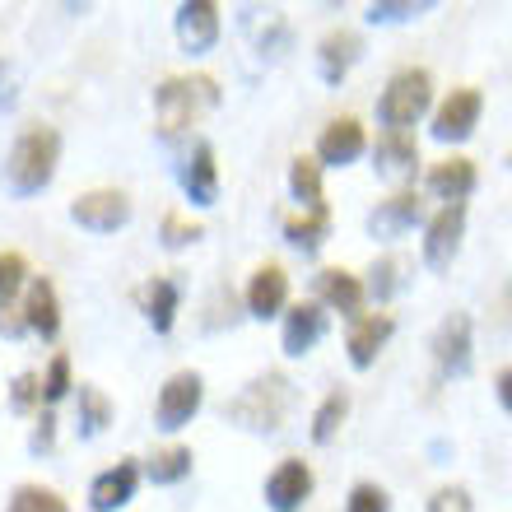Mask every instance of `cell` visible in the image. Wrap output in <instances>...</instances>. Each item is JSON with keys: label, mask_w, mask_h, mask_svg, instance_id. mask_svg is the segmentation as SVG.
<instances>
[{"label": "cell", "mask_w": 512, "mask_h": 512, "mask_svg": "<svg viewBox=\"0 0 512 512\" xmlns=\"http://www.w3.org/2000/svg\"><path fill=\"white\" fill-rule=\"evenodd\" d=\"M56 163H61V135L52 126H28L5 159V182L14 196H38L56 177Z\"/></svg>", "instance_id": "6da1fadb"}, {"label": "cell", "mask_w": 512, "mask_h": 512, "mask_svg": "<svg viewBox=\"0 0 512 512\" xmlns=\"http://www.w3.org/2000/svg\"><path fill=\"white\" fill-rule=\"evenodd\" d=\"M219 103V80L215 75H173L154 89V112H159V131L177 135L196 126L205 112Z\"/></svg>", "instance_id": "7a4b0ae2"}, {"label": "cell", "mask_w": 512, "mask_h": 512, "mask_svg": "<svg viewBox=\"0 0 512 512\" xmlns=\"http://www.w3.org/2000/svg\"><path fill=\"white\" fill-rule=\"evenodd\" d=\"M289 405H294V382L284 373H261L243 387V396L229 401V419L252 433H280Z\"/></svg>", "instance_id": "3957f363"}, {"label": "cell", "mask_w": 512, "mask_h": 512, "mask_svg": "<svg viewBox=\"0 0 512 512\" xmlns=\"http://www.w3.org/2000/svg\"><path fill=\"white\" fill-rule=\"evenodd\" d=\"M433 103V80L429 70H401V75H391V84L382 89L378 98V117L387 131H405V126H415Z\"/></svg>", "instance_id": "277c9868"}, {"label": "cell", "mask_w": 512, "mask_h": 512, "mask_svg": "<svg viewBox=\"0 0 512 512\" xmlns=\"http://www.w3.org/2000/svg\"><path fill=\"white\" fill-rule=\"evenodd\" d=\"M201 401H205V378L196 368H182V373H173V378L163 382L159 401H154V424L163 433L187 429L191 419H196V410H201Z\"/></svg>", "instance_id": "5b68a950"}, {"label": "cell", "mask_w": 512, "mask_h": 512, "mask_svg": "<svg viewBox=\"0 0 512 512\" xmlns=\"http://www.w3.org/2000/svg\"><path fill=\"white\" fill-rule=\"evenodd\" d=\"M70 219L89 233H117L126 219H131V196L117 187L84 191V196H75V205H70Z\"/></svg>", "instance_id": "8992f818"}, {"label": "cell", "mask_w": 512, "mask_h": 512, "mask_svg": "<svg viewBox=\"0 0 512 512\" xmlns=\"http://www.w3.org/2000/svg\"><path fill=\"white\" fill-rule=\"evenodd\" d=\"M480 112H485V98H480V89H471V84H461V89H452V94L443 98V108L433 112V140H466V135L480 126Z\"/></svg>", "instance_id": "52a82bcc"}, {"label": "cell", "mask_w": 512, "mask_h": 512, "mask_svg": "<svg viewBox=\"0 0 512 512\" xmlns=\"http://www.w3.org/2000/svg\"><path fill=\"white\" fill-rule=\"evenodd\" d=\"M461 238H466V205H443L424 229V261L433 270L452 266V256L461 252Z\"/></svg>", "instance_id": "ba28073f"}, {"label": "cell", "mask_w": 512, "mask_h": 512, "mask_svg": "<svg viewBox=\"0 0 512 512\" xmlns=\"http://www.w3.org/2000/svg\"><path fill=\"white\" fill-rule=\"evenodd\" d=\"M433 359L443 368L447 378H461V373H471V317L466 312H452L438 322L433 331Z\"/></svg>", "instance_id": "9c48e42d"}, {"label": "cell", "mask_w": 512, "mask_h": 512, "mask_svg": "<svg viewBox=\"0 0 512 512\" xmlns=\"http://www.w3.org/2000/svg\"><path fill=\"white\" fill-rule=\"evenodd\" d=\"M312 494V466L308 461H280L275 471L266 475V503L270 512H298Z\"/></svg>", "instance_id": "30bf717a"}, {"label": "cell", "mask_w": 512, "mask_h": 512, "mask_svg": "<svg viewBox=\"0 0 512 512\" xmlns=\"http://www.w3.org/2000/svg\"><path fill=\"white\" fill-rule=\"evenodd\" d=\"M177 42H182L191 56H201L215 47L219 42V5L215 0H187V5H177Z\"/></svg>", "instance_id": "8fae6325"}, {"label": "cell", "mask_w": 512, "mask_h": 512, "mask_svg": "<svg viewBox=\"0 0 512 512\" xmlns=\"http://www.w3.org/2000/svg\"><path fill=\"white\" fill-rule=\"evenodd\" d=\"M284 303H289V275H284V266H275V261L256 266L252 280H247V312L270 322V317L284 312Z\"/></svg>", "instance_id": "7c38bea8"}, {"label": "cell", "mask_w": 512, "mask_h": 512, "mask_svg": "<svg viewBox=\"0 0 512 512\" xmlns=\"http://www.w3.org/2000/svg\"><path fill=\"white\" fill-rule=\"evenodd\" d=\"M368 149V135L354 117H336L326 122V131L317 135V163H331V168H345Z\"/></svg>", "instance_id": "4fadbf2b"}, {"label": "cell", "mask_w": 512, "mask_h": 512, "mask_svg": "<svg viewBox=\"0 0 512 512\" xmlns=\"http://www.w3.org/2000/svg\"><path fill=\"white\" fill-rule=\"evenodd\" d=\"M135 485H140V466H135V461H117V466H108V471L89 485V508L94 512L126 508V503L135 499Z\"/></svg>", "instance_id": "5bb4252c"}, {"label": "cell", "mask_w": 512, "mask_h": 512, "mask_svg": "<svg viewBox=\"0 0 512 512\" xmlns=\"http://www.w3.org/2000/svg\"><path fill=\"white\" fill-rule=\"evenodd\" d=\"M326 336V308L322 303H294L284 312V354L303 359V354Z\"/></svg>", "instance_id": "9a60e30c"}, {"label": "cell", "mask_w": 512, "mask_h": 512, "mask_svg": "<svg viewBox=\"0 0 512 512\" xmlns=\"http://www.w3.org/2000/svg\"><path fill=\"white\" fill-rule=\"evenodd\" d=\"M24 326L42 340H56V331H61V298H56V284L42 275L28 280L24 289Z\"/></svg>", "instance_id": "2e32d148"}, {"label": "cell", "mask_w": 512, "mask_h": 512, "mask_svg": "<svg viewBox=\"0 0 512 512\" xmlns=\"http://www.w3.org/2000/svg\"><path fill=\"white\" fill-rule=\"evenodd\" d=\"M419 215H424V201H419V191H396V196H387V201L368 215V233L373 238H396V233L415 229Z\"/></svg>", "instance_id": "e0dca14e"}, {"label": "cell", "mask_w": 512, "mask_h": 512, "mask_svg": "<svg viewBox=\"0 0 512 512\" xmlns=\"http://www.w3.org/2000/svg\"><path fill=\"white\" fill-rule=\"evenodd\" d=\"M396 322H391L387 312H368L359 322L350 326V336H345V350H350V364L354 368H373V359L382 354V345L391 340Z\"/></svg>", "instance_id": "ac0fdd59"}, {"label": "cell", "mask_w": 512, "mask_h": 512, "mask_svg": "<svg viewBox=\"0 0 512 512\" xmlns=\"http://www.w3.org/2000/svg\"><path fill=\"white\" fill-rule=\"evenodd\" d=\"M373 168L391 182H401V177H415V163H419V145L410 131H382L378 145H373Z\"/></svg>", "instance_id": "d6986e66"}, {"label": "cell", "mask_w": 512, "mask_h": 512, "mask_svg": "<svg viewBox=\"0 0 512 512\" xmlns=\"http://www.w3.org/2000/svg\"><path fill=\"white\" fill-rule=\"evenodd\" d=\"M182 191L191 205H215L219 201V168H215V145H196L191 149L187 168H182Z\"/></svg>", "instance_id": "ffe728a7"}, {"label": "cell", "mask_w": 512, "mask_h": 512, "mask_svg": "<svg viewBox=\"0 0 512 512\" xmlns=\"http://www.w3.org/2000/svg\"><path fill=\"white\" fill-rule=\"evenodd\" d=\"M359 52H364L359 33H350V28H336V33H326L322 47H317V66H322V80H326V84H340L345 75H350L354 61H359Z\"/></svg>", "instance_id": "44dd1931"}, {"label": "cell", "mask_w": 512, "mask_h": 512, "mask_svg": "<svg viewBox=\"0 0 512 512\" xmlns=\"http://www.w3.org/2000/svg\"><path fill=\"white\" fill-rule=\"evenodd\" d=\"M429 191L443 196L447 205H466V196L475 191V163L471 159H443L429 168Z\"/></svg>", "instance_id": "7402d4cb"}, {"label": "cell", "mask_w": 512, "mask_h": 512, "mask_svg": "<svg viewBox=\"0 0 512 512\" xmlns=\"http://www.w3.org/2000/svg\"><path fill=\"white\" fill-rule=\"evenodd\" d=\"M140 308H145V317H149V326L154 331H173V322H177V308H182V289H177L173 280H149L145 289H140Z\"/></svg>", "instance_id": "603a6c76"}, {"label": "cell", "mask_w": 512, "mask_h": 512, "mask_svg": "<svg viewBox=\"0 0 512 512\" xmlns=\"http://www.w3.org/2000/svg\"><path fill=\"white\" fill-rule=\"evenodd\" d=\"M317 289H322V308H336V312H345V317H354V312L364 308V284H359V275H350V270H322V275H317Z\"/></svg>", "instance_id": "cb8c5ba5"}, {"label": "cell", "mask_w": 512, "mask_h": 512, "mask_svg": "<svg viewBox=\"0 0 512 512\" xmlns=\"http://www.w3.org/2000/svg\"><path fill=\"white\" fill-rule=\"evenodd\" d=\"M28 284V261L19 252H0V331H19V322H14V298L24 294Z\"/></svg>", "instance_id": "d4e9b609"}, {"label": "cell", "mask_w": 512, "mask_h": 512, "mask_svg": "<svg viewBox=\"0 0 512 512\" xmlns=\"http://www.w3.org/2000/svg\"><path fill=\"white\" fill-rule=\"evenodd\" d=\"M289 191H294V201L303 210H322L326 205V191H322V163L312 159V154H298L289 163Z\"/></svg>", "instance_id": "484cf974"}, {"label": "cell", "mask_w": 512, "mask_h": 512, "mask_svg": "<svg viewBox=\"0 0 512 512\" xmlns=\"http://www.w3.org/2000/svg\"><path fill=\"white\" fill-rule=\"evenodd\" d=\"M326 233H331V210H303V215L284 219V238L298 247V252H317L326 243Z\"/></svg>", "instance_id": "4316f807"}, {"label": "cell", "mask_w": 512, "mask_h": 512, "mask_svg": "<svg viewBox=\"0 0 512 512\" xmlns=\"http://www.w3.org/2000/svg\"><path fill=\"white\" fill-rule=\"evenodd\" d=\"M191 447H182V443H173V447H159L154 457H149V466H145V475L154 480V485H177V480H187L191 475Z\"/></svg>", "instance_id": "83f0119b"}, {"label": "cell", "mask_w": 512, "mask_h": 512, "mask_svg": "<svg viewBox=\"0 0 512 512\" xmlns=\"http://www.w3.org/2000/svg\"><path fill=\"white\" fill-rule=\"evenodd\" d=\"M345 415H350V391L336 387L317 405V415H312V443H331L340 433V424H345Z\"/></svg>", "instance_id": "f1b7e54d"}, {"label": "cell", "mask_w": 512, "mask_h": 512, "mask_svg": "<svg viewBox=\"0 0 512 512\" xmlns=\"http://www.w3.org/2000/svg\"><path fill=\"white\" fill-rule=\"evenodd\" d=\"M112 424V401L108 391L98 387H80V433L84 438H98V433Z\"/></svg>", "instance_id": "f546056e"}, {"label": "cell", "mask_w": 512, "mask_h": 512, "mask_svg": "<svg viewBox=\"0 0 512 512\" xmlns=\"http://www.w3.org/2000/svg\"><path fill=\"white\" fill-rule=\"evenodd\" d=\"M5 512H70L66 508V499L56 494V489H47V485H19L10 494V508Z\"/></svg>", "instance_id": "4dcf8cb0"}, {"label": "cell", "mask_w": 512, "mask_h": 512, "mask_svg": "<svg viewBox=\"0 0 512 512\" xmlns=\"http://www.w3.org/2000/svg\"><path fill=\"white\" fill-rule=\"evenodd\" d=\"M396 284H401V256H378L373 270H368V294L378 298V303H387L396 294Z\"/></svg>", "instance_id": "1f68e13d"}, {"label": "cell", "mask_w": 512, "mask_h": 512, "mask_svg": "<svg viewBox=\"0 0 512 512\" xmlns=\"http://www.w3.org/2000/svg\"><path fill=\"white\" fill-rule=\"evenodd\" d=\"M201 233H205V229H201V224H196V219L177 215V210H168V215H163V224H159V238H163V247H168V252H177V247L196 243Z\"/></svg>", "instance_id": "d6a6232c"}, {"label": "cell", "mask_w": 512, "mask_h": 512, "mask_svg": "<svg viewBox=\"0 0 512 512\" xmlns=\"http://www.w3.org/2000/svg\"><path fill=\"white\" fill-rule=\"evenodd\" d=\"M70 387H75V382H70V354H52V364H47V373H42V401L47 405L66 401Z\"/></svg>", "instance_id": "836d02e7"}, {"label": "cell", "mask_w": 512, "mask_h": 512, "mask_svg": "<svg viewBox=\"0 0 512 512\" xmlns=\"http://www.w3.org/2000/svg\"><path fill=\"white\" fill-rule=\"evenodd\" d=\"M433 5H410V0H378V5H368V19L373 24H405V19H419V14H429Z\"/></svg>", "instance_id": "e575fe53"}, {"label": "cell", "mask_w": 512, "mask_h": 512, "mask_svg": "<svg viewBox=\"0 0 512 512\" xmlns=\"http://www.w3.org/2000/svg\"><path fill=\"white\" fill-rule=\"evenodd\" d=\"M345 512H391V499L382 485H368V480H359V485L350 489V499H345Z\"/></svg>", "instance_id": "d590c367"}, {"label": "cell", "mask_w": 512, "mask_h": 512, "mask_svg": "<svg viewBox=\"0 0 512 512\" xmlns=\"http://www.w3.org/2000/svg\"><path fill=\"white\" fill-rule=\"evenodd\" d=\"M429 512H475V503L461 485H443L429 494Z\"/></svg>", "instance_id": "8d00e7d4"}, {"label": "cell", "mask_w": 512, "mask_h": 512, "mask_svg": "<svg viewBox=\"0 0 512 512\" xmlns=\"http://www.w3.org/2000/svg\"><path fill=\"white\" fill-rule=\"evenodd\" d=\"M10 401H14V410H33V405H42V373H19Z\"/></svg>", "instance_id": "74e56055"}, {"label": "cell", "mask_w": 512, "mask_h": 512, "mask_svg": "<svg viewBox=\"0 0 512 512\" xmlns=\"http://www.w3.org/2000/svg\"><path fill=\"white\" fill-rule=\"evenodd\" d=\"M52 443H56V415L52 410H42V419H38V429H33V438H28V447H33V452H52Z\"/></svg>", "instance_id": "f35d334b"}, {"label": "cell", "mask_w": 512, "mask_h": 512, "mask_svg": "<svg viewBox=\"0 0 512 512\" xmlns=\"http://www.w3.org/2000/svg\"><path fill=\"white\" fill-rule=\"evenodd\" d=\"M14 98H19V75L10 61H0V108H10Z\"/></svg>", "instance_id": "ab89813d"}, {"label": "cell", "mask_w": 512, "mask_h": 512, "mask_svg": "<svg viewBox=\"0 0 512 512\" xmlns=\"http://www.w3.org/2000/svg\"><path fill=\"white\" fill-rule=\"evenodd\" d=\"M499 401H503V410L512 415V368H503L499 373Z\"/></svg>", "instance_id": "60d3db41"}, {"label": "cell", "mask_w": 512, "mask_h": 512, "mask_svg": "<svg viewBox=\"0 0 512 512\" xmlns=\"http://www.w3.org/2000/svg\"><path fill=\"white\" fill-rule=\"evenodd\" d=\"M508 168H512V154H508Z\"/></svg>", "instance_id": "b9f144b4"}]
</instances>
